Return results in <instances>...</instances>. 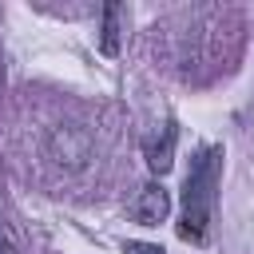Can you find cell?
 Returning <instances> with one entry per match:
<instances>
[{
  "label": "cell",
  "mask_w": 254,
  "mask_h": 254,
  "mask_svg": "<svg viewBox=\"0 0 254 254\" xmlns=\"http://www.w3.org/2000/svg\"><path fill=\"white\" fill-rule=\"evenodd\" d=\"M147 163H151V171H171V163H175V127L167 123L163 127V135H155L151 143H147Z\"/></svg>",
  "instance_id": "cell-3"
},
{
  "label": "cell",
  "mask_w": 254,
  "mask_h": 254,
  "mask_svg": "<svg viewBox=\"0 0 254 254\" xmlns=\"http://www.w3.org/2000/svg\"><path fill=\"white\" fill-rule=\"evenodd\" d=\"M119 16H123L119 4H107V8H103V36H99V44H103L107 56L119 52Z\"/></svg>",
  "instance_id": "cell-4"
},
{
  "label": "cell",
  "mask_w": 254,
  "mask_h": 254,
  "mask_svg": "<svg viewBox=\"0 0 254 254\" xmlns=\"http://www.w3.org/2000/svg\"><path fill=\"white\" fill-rule=\"evenodd\" d=\"M167 210H171V194H167L159 183H147V187L135 194V202H131V218L143 222V226H159V222L167 218Z\"/></svg>",
  "instance_id": "cell-2"
},
{
  "label": "cell",
  "mask_w": 254,
  "mask_h": 254,
  "mask_svg": "<svg viewBox=\"0 0 254 254\" xmlns=\"http://www.w3.org/2000/svg\"><path fill=\"white\" fill-rule=\"evenodd\" d=\"M218 171H222V151L218 147H202L190 159V171H187V183H183V222H179V234L187 242H202L206 238Z\"/></svg>",
  "instance_id": "cell-1"
},
{
  "label": "cell",
  "mask_w": 254,
  "mask_h": 254,
  "mask_svg": "<svg viewBox=\"0 0 254 254\" xmlns=\"http://www.w3.org/2000/svg\"><path fill=\"white\" fill-rule=\"evenodd\" d=\"M123 254H163V246H155V242H127Z\"/></svg>",
  "instance_id": "cell-5"
}]
</instances>
